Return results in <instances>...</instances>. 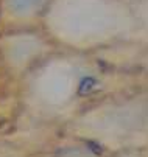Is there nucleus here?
Wrapping results in <instances>:
<instances>
[{
  "label": "nucleus",
  "mask_w": 148,
  "mask_h": 157,
  "mask_svg": "<svg viewBox=\"0 0 148 157\" xmlns=\"http://www.w3.org/2000/svg\"><path fill=\"white\" fill-rule=\"evenodd\" d=\"M36 2H37V0H11V5L17 11H25L30 6H33Z\"/></svg>",
  "instance_id": "nucleus-1"
}]
</instances>
